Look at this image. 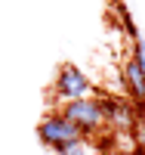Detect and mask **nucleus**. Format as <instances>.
<instances>
[{"label":"nucleus","instance_id":"nucleus-1","mask_svg":"<svg viewBox=\"0 0 145 155\" xmlns=\"http://www.w3.org/2000/svg\"><path fill=\"white\" fill-rule=\"evenodd\" d=\"M62 115L68 118L74 127H80V134H99L105 127V115H102V102L99 96H84V99H68L62 102Z\"/></svg>","mask_w":145,"mask_h":155},{"label":"nucleus","instance_id":"nucleus-2","mask_svg":"<svg viewBox=\"0 0 145 155\" xmlns=\"http://www.w3.org/2000/svg\"><path fill=\"white\" fill-rule=\"evenodd\" d=\"M37 137H40V143L49 146V149H59V146H68V143L84 140L80 127H74L62 112H49L46 118L37 124Z\"/></svg>","mask_w":145,"mask_h":155},{"label":"nucleus","instance_id":"nucleus-3","mask_svg":"<svg viewBox=\"0 0 145 155\" xmlns=\"http://www.w3.org/2000/svg\"><path fill=\"white\" fill-rule=\"evenodd\" d=\"M56 96L59 99H84V96H93V81L77 68L71 65V62H65V65H59L56 71Z\"/></svg>","mask_w":145,"mask_h":155},{"label":"nucleus","instance_id":"nucleus-4","mask_svg":"<svg viewBox=\"0 0 145 155\" xmlns=\"http://www.w3.org/2000/svg\"><path fill=\"white\" fill-rule=\"evenodd\" d=\"M102 102V115H105V124L117 127V130H133L136 121H139V112L133 106V99H121V96H99Z\"/></svg>","mask_w":145,"mask_h":155},{"label":"nucleus","instance_id":"nucleus-5","mask_svg":"<svg viewBox=\"0 0 145 155\" xmlns=\"http://www.w3.org/2000/svg\"><path fill=\"white\" fill-rule=\"evenodd\" d=\"M124 87L130 90V99H133V102L145 99V68L139 65L136 59H130L124 65Z\"/></svg>","mask_w":145,"mask_h":155},{"label":"nucleus","instance_id":"nucleus-6","mask_svg":"<svg viewBox=\"0 0 145 155\" xmlns=\"http://www.w3.org/2000/svg\"><path fill=\"white\" fill-rule=\"evenodd\" d=\"M56 155H87V146H84V140H77V143H68V146H59V149H52Z\"/></svg>","mask_w":145,"mask_h":155},{"label":"nucleus","instance_id":"nucleus-7","mask_svg":"<svg viewBox=\"0 0 145 155\" xmlns=\"http://www.w3.org/2000/svg\"><path fill=\"white\" fill-rule=\"evenodd\" d=\"M133 59L145 68V44H142V41H133Z\"/></svg>","mask_w":145,"mask_h":155}]
</instances>
